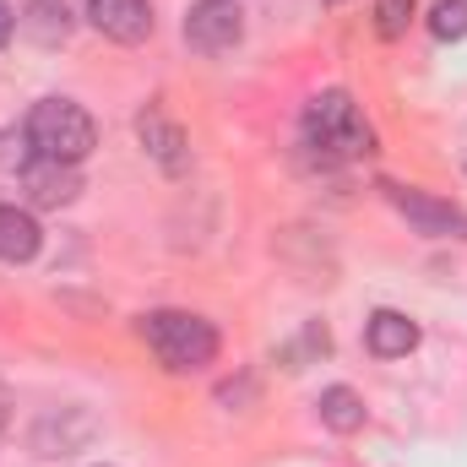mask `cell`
I'll return each instance as SVG.
<instances>
[{"instance_id": "13", "label": "cell", "mask_w": 467, "mask_h": 467, "mask_svg": "<svg viewBox=\"0 0 467 467\" xmlns=\"http://www.w3.org/2000/svg\"><path fill=\"white\" fill-rule=\"evenodd\" d=\"M141 141H147L163 163H180V152H174V147H180V130H169L158 115H141Z\"/></svg>"}, {"instance_id": "11", "label": "cell", "mask_w": 467, "mask_h": 467, "mask_svg": "<svg viewBox=\"0 0 467 467\" xmlns=\"http://www.w3.org/2000/svg\"><path fill=\"white\" fill-rule=\"evenodd\" d=\"M413 5L419 0H375V33L380 38H402L408 22H413Z\"/></svg>"}, {"instance_id": "14", "label": "cell", "mask_w": 467, "mask_h": 467, "mask_svg": "<svg viewBox=\"0 0 467 467\" xmlns=\"http://www.w3.org/2000/svg\"><path fill=\"white\" fill-rule=\"evenodd\" d=\"M11 27H16V16H11V5H5V0H0V44H5V38H11Z\"/></svg>"}, {"instance_id": "3", "label": "cell", "mask_w": 467, "mask_h": 467, "mask_svg": "<svg viewBox=\"0 0 467 467\" xmlns=\"http://www.w3.org/2000/svg\"><path fill=\"white\" fill-rule=\"evenodd\" d=\"M141 337H147V348L158 353L169 369H202V364H213V353H218L213 321H202V316H191V310H152V316L141 321Z\"/></svg>"}, {"instance_id": "12", "label": "cell", "mask_w": 467, "mask_h": 467, "mask_svg": "<svg viewBox=\"0 0 467 467\" xmlns=\"http://www.w3.org/2000/svg\"><path fill=\"white\" fill-rule=\"evenodd\" d=\"M430 33L435 38H467V0H441L430 11Z\"/></svg>"}, {"instance_id": "7", "label": "cell", "mask_w": 467, "mask_h": 467, "mask_svg": "<svg viewBox=\"0 0 467 467\" xmlns=\"http://www.w3.org/2000/svg\"><path fill=\"white\" fill-rule=\"evenodd\" d=\"M88 16L115 44H141L152 33V5L147 0H88Z\"/></svg>"}, {"instance_id": "4", "label": "cell", "mask_w": 467, "mask_h": 467, "mask_svg": "<svg viewBox=\"0 0 467 467\" xmlns=\"http://www.w3.org/2000/svg\"><path fill=\"white\" fill-rule=\"evenodd\" d=\"M244 38V11L234 0H196L185 16V44L202 55H223Z\"/></svg>"}, {"instance_id": "6", "label": "cell", "mask_w": 467, "mask_h": 467, "mask_svg": "<svg viewBox=\"0 0 467 467\" xmlns=\"http://www.w3.org/2000/svg\"><path fill=\"white\" fill-rule=\"evenodd\" d=\"M397 213L413 223L419 234H435V239H467V213L451 207V202H435L424 191H391Z\"/></svg>"}, {"instance_id": "9", "label": "cell", "mask_w": 467, "mask_h": 467, "mask_svg": "<svg viewBox=\"0 0 467 467\" xmlns=\"http://www.w3.org/2000/svg\"><path fill=\"white\" fill-rule=\"evenodd\" d=\"M38 255V223H33V213L27 207H11V202H0V261H33Z\"/></svg>"}, {"instance_id": "1", "label": "cell", "mask_w": 467, "mask_h": 467, "mask_svg": "<svg viewBox=\"0 0 467 467\" xmlns=\"http://www.w3.org/2000/svg\"><path fill=\"white\" fill-rule=\"evenodd\" d=\"M369 119L358 115L348 93H316L310 109H305V147L321 158V163H348L358 152H369Z\"/></svg>"}, {"instance_id": "2", "label": "cell", "mask_w": 467, "mask_h": 467, "mask_svg": "<svg viewBox=\"0 0 467 467\" xmlns=\"http://www.w3.org/2000/svg\"><path fill=\"white\" fill-rule=\"evenodd\" d=\"M22 136H27L33 158H60V163H82V158L93 152V141H99L88 109H77L71 99H44V104H33Z\"/></svg>"}, {"instance_id": "15", "label": "cell", "mask_w": 467, "mask_h": 467, "mask_svg": "<svg viewBox=\"0 0 467 467\" xmlns=\"http://www.w3.org/2000/svg\"><path fill=\"white\" fill-rule=\"evenodd\" d=\"M5 408H11V402H5V391H0V430H5Z\"/></svg>"}, {"instance_id": "5", "label": "cell", "mask_w": 467, "mask_h": 467, "mask_svg": "<svg viewBox=\"0 0 467 467\" xmlns=\"http://www.w3.org/2000/svg\"><path fill=\"white\" fill-rule=\"evenodd\" d=\"M22 191H27L33 207H66V202H77L82 174H77V163H60V158H27L22 163Z\"/></svg>"}, {"instance_id": "10", "label": "cell", "mask_w": 467, "mask_h": 467, "mask_svg": "<svg viewBox=\"0 0 467 467\" xmlns=\"http://www.w3.org/2000/svg\"><path fill=\"white\" fill-rule=\"evenodd\" d=\"M316 408H321V424L337 430V435H353L364 424V402H358V391H348V386H327Z\"/></svg>"}, {"instance_id": "8", "label": "cell", "mask_w": 467, "mask_h": 467, "mask_svg": "<svg viewBox=\"0 0 467 467\" xmlns=\"http://www.w3.org/2000/svg\"><path fill=\"white\" fill-rule=\"evenodd\" d=\"M364 337H369V353L375 358H402V353L419 348V327L408 316H397V310H375Z\"/></svg>"}]
</instances>
